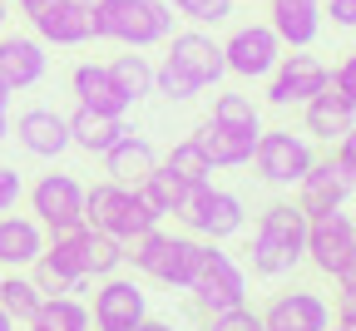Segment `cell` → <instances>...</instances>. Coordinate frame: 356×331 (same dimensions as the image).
Wrapping results in <instances>:
<instances>
[{
  "label": "cell",
  "mask_w": 356,
  "mask_h": 331,
  "mask_svg": "<svg viewBox=\"0 0 356 331\" xmlns=\"http://www.w3.org/2000/svg\"><path fill=\"white\" fill-rule=\"evenodd\" d=\"M70 119V144L74 149H84V154H109L119 138L129 134V124H124V114H99V109H74V114H65Z\"/></svg>",
  "instance_id": "obj_22"
},
{
  "label": "cell",
  "mask_w": 356,
  "mask_h": 331,
  "mask_svg": "<svg viewBox=\"0 0 356 331\" xmlns=\"http://www.w3.org/2000/svg\"><path fill=\"white\" fill-rule=\"evenodd\" d=\"M257 316L267 331H327L332 326V307L317 292H277Z\"/></svg>",
  "instance_id": "obj_17"
},
{
  "label": "cell",
  "mask_w": 356,
  "mask_h": 331,
  "mask_svg": "<svg viewBox=\"0 0 356 331\" xmlns=\"http://www.w3.org/2000/svg\"><path fill=\"white\" fill-rule=\"evenodd\" d=\"M267 25L282 50H312L322 35V0H267Z\"/></svg>",
  "instance_id": "obj_16"
},
{
  "label": "cell",
  "mask_w": 356,
  "mask_h": 331,
  "mask_svg": "<svg viewBox=\"0 0 356 331\" xmlns=\"http://www.w3.org/2000/svg\"><path fill=\"white\" fill-rule=\"evenodd\" d=\"M104 159V173L114 178V183H124V188H139L144 178H149V168L159 163V154H154V144L149 138H139V134H124L119 144L109 149V154H99Z\"/></svg>",
  "instance_id": "obj_23"
},
{
  "label": "cell",
  "mask_w": 356,
  "mask_h": 331,
  "mask_svg": "<svg viewBox=\"0 0 356 331\" xmlns=\"http://www.w3.org/2000/svg\"><path fill=\"white\" fill-rule=\"evenodd\" d=\"M178 223H184L193 238H203V243H228V238H238V232L248 227V208H243L238 193L213 188V178H208V183L188 188L184 208H178Z\"/></svg>",
  "instance_id": "obj_4"
},
{
  "label": "cell",
  "mask_w": 356,
  "mask_h": 331,
  "mask_svg": "<svg viewBox=\"0 0 356 331\" xmlns=\"http://www.w3.org/2000/svg\"><path fill=\"white\" fill-rule=\"evenodd\" d=\"M213 119L228 124V129L262 134V109L252 104V94H218V99H213Z\"/></svg>",
  "instance_id": "obj_33"
},
{
  "label": "cell",
  "mask_w": 356,
  "mask_h": 331,
  "mask_svg": "<svg viewBox=\"0 0 356 331\" xmlns=\"http://www.w3.org/2000/svg\"><path fill=\"white\" fill-rule=\"evenodd\" d=\"M95 40L124 45V50H149L173 35V6L168 0H99L89 6Z\"/></svg>",
  "instance_id": "obj_2"
},
{
  "label": "cell",
  "mask_w": 356,
  "mask_h": 331,
  "mask_svg": "<svg viewBox=\"0 0 356 331\" xmlns=\"http://www.w3.org/2000/svg\"><path fill=\"white\" fill-rule=\"evenodd\" d=\"M109 79H114V89L124 94V104H139V99H149V94H154V65L144 60V55H114L109 65Z\"/></svg>",
  "instance_id": "obj_27"
},
{
  "label": "cell",
  "mask_w": 356,
  "mask_h": 331,
  "mask_svg": "<svg viewBox=\"0 0 356 331\" xmlns=\"http://www.w3.org/2000/svg\"><path fill=\"white\" fill-rule=\"evenodd\" d=\"M20 198H25V178H20L10 163H0V213H10Z\"/></svg>",
  "instance_id": "obj_40"
},
{
  "label": "cell",
  "mask_w": 356,
  "mask_h": 331,
  "mask_svg": "<svg viewBox=\"0 0 356 331\" xmlns=\"http://www.w3.org/2000/svg\"><path fill=\"white\" fill-rule=\"evenodd\" d=\"M351 124H356V109H351L346 94H337L332 84L317 89V94L302 104V134L312 138V144H327V149H332Z\"/></svg>",
  "instance_id": "obj_18"
},
{
  "label": "cell",
  "mask_w": 356,
  "mask_h": 331,
  "mask_svg": "<svg viewBox=\"0 0 356 331\" xmlns=\"http://www.w3.org/2000/svg\"><path fill=\"white\" fill-rule=\"evenodd\" d=\"M149 316V297L134 277H99L95 287V312H89V321H95V331H134Z\"/></svg>",
  "instance_id": "obj_11"
},
{
  "label": "cell",
  "mask_w": 356,
  "mask_h": 331,
  "mask_svg": "<svg viewBox=\"0 0 356 331\" xmlns=\"http://www.w3.org/2000/svg\"><path fill=\"white\" fill-rule=\"evenodd\" d=\"M124 193H129V188H124V183H114V178H104V183H95V188H84V223L104 232V227L114 223V213H119Z\"/></svg>",
  "instance_id": "obj_32"
},
{
  "label": "cell",
  "mask_w": 356,
  "mask_h": 331,
  "mask_svg": "<svg viewBox=\"0 0 356 331\" xmlns=\"http://www.w3.org/2000/svg\"><path fill=\"white\" fill-rule=\"evenodd\" d=\"M154 94H163L168 104H188V99H198L203 89H198L184 70H178V65H168V60H163V65L154 70Z\"/></svg>",
  "instance_id": "obj_36"
},
{
  "label": "cell",
  "mask_w": 356,
  "mask_h": 331,
  "mask_svg": "<svg viewBox=\"0 0 356 331\" xmlns=\"http://www.w3.org/2000/svg\"><path fill=\"white\" fill-rule=\"evenodd\" d=\"M84 223L79 227H60V232H50L44 238V262H50L55 272H65V277H74V282H89V272H84Z\"/></svg>",
  "instance_id": "obj_26"
},
{
  "label": "cell",
  "mask_w": 356,
  "mask_h": 331,
  "mask_svg": "<svg viewBox=\"0 0 356 331\" xmlns=\"http://www.w3.org/2000/svg\"><path fill=\"white\" fill-rule=\"evenodd\" d=\"M0 109H10V89L6 84H0Z\"/></svg>",
  "instance_id": "obj_49"
},
{
  "label": "cell",
  "mask_w": 356,
  "mask_h": 331,
  "mask_svg": "<svg viewBox=\"0 0 356 331\" xmlns=\"http://www.w3.org/2000/svg\"><path fill=\"white\" fill-rule=\"evenodd\" d=\"M30 326H35V331H95L89 307H84L79 297H44Z\"/></svg>",
  "instance_id": "obj_29"
},
{
  "label": "cell",
  "mask_w": 356,
  "mask_h": 331,
  "mask_svg": "<svg viewBox=\"0 0 356 331\" xmlns=\"http://www.w3.org/2000/svg\"><path fill=\"white\" fill-rule=\"evenodd\" d=\"M40 287L30 282V272H0V312H6L15 326H30L40 312Z\"/></svg>",
  "instance_id": "obj_28"
},
{
  "label": "cell",
  "mask_w": 356,
  "mask_h": 331,
  "mask_svg": "<svg viewBox=\"0 0 356 331\" xmlns=\"http://www.w3.org/2000/svg\"><path fill=\"white\" fill-rule=\"evenodd\" d=\"M70 89H74V99H79L84 109H99V114H124V109H129V104H124V94H119V89H114V79H109V70H104V65H95V60L74 65Z\"/></svg>",
  "instance_id": "obj_24"
},
{
  "label": "cell",
  "mask_w": 356,
  "mask_h": 331,
  "mask_svg": "<svg viewBox=\"0 0 356 331\" xmlns=\"http://www.w3.org/2000/svg\"><path fill=\"white\" fill-rule=\"evenodd\" d=\"M44 252V227L30 213H0V272H25Z\"/></svg>",
  "instance_id": "obj_20"
},
{
  "label": "cell",
  "mask_w": 356,
  "mask_h": 331,
  "mask_svg": "<svg viewBox=\"0 0 356 331\" xmlns=\"http://www.w3.org/2000/svg\"><path fill=\"white\" fill-rule=\"evenodd\" d=\"M351 227H356V218H351Z\"/></svg>",
  "instance_id": "obj_53"
},
{
  "label": "cell",
  "mask_w": 356,
  "mask_h": 331,
  "mask_svg": "<svg viewBox=\"0 0 356 331\" xmlns=\"http://www.w3.org/2000/svg\"><path fill=\"white\" fill-rule=\"evenodd\" d=\"M282 60V40L273 35V25H238L228 40H222V70L238 79H267L273 65Z\"/></svg>",
  "instance_id": "obj_9"
},
{
  "label": "cell",
  "mask_w": 356,
  "mask_h": 331,
  "mask_svg": "<svg viewBox=\"0 0 356 331\" xmlns=\"http://www.w3.org/2000/svg\"><path fill=\"white\" fill-rule=\"evenodd\" d=\"M332 84V65L307 55V50H282V60L273 65V74H267V104L273 109H292V104H307L317 89Z\"/></svg>",
  "instance_id": "obj_7"
},
{
  "label": "cell",
  "mask_w": 356,
  "mask_h": 331,
  "mask_svg": "<svg viewBox=\"0 0 356 331\" xmlns=\"http://www.w3.org/2000/svg\"><path fill=\"white\" fill-rule=\"evenodd\" d=\"M332 321L337 326H356V282H337V297H332Z\"/></svg>",
  "instance_id": "obj_39"
},
{
  "label": "cell",
  "mask_w": 356,
  "mask_h": 331,
  "mask_svg": "<svg viewBox=\"0 0 356 331\" xmlns=\"http://www.w3.org/2000/svg\"><path fill=\"white\" fill-rule=\"evenodd\" d=\"M312 159H317V144L302 129H262L257 149H252L257 178L273 188H297V178L312 168Z\"/></svg>",
  "instance_id": "obj_5"
},
{
  "label": "cell",
  "mask_w": 356,
  "mask_h": 331,
  "mask_svg": "<svg viewBox=\"0 0 356 331\" xmlns=\"http://www.w3.org/2000/svg\"><path fill=\"white\" fill-rule=\"evenodd\" d=\"M337 282H356V248H351V257H346V267L337 272Z\"/></svg>",
  "instance_id": "obj_45"
},
{
  "label": "cell",
  "mask_w": 356,
  "mask_h": 331,
  "mask_svg": "<svg viewBox=\"0 0 356 331\" xmlns=\"http://www.w3.org/2000/svg\"><path fill=\"white\" fill-rule=\"evenodd\" d=\"M351 331H356V326H351Z\"/></svg>",
  "instance_id": "obj_56"
},
{
  "label": "cell",
  "mask_w": 356,
  "mask_h": 331,
  "mask_svg": "<svg viewBox=\"0 0 356 331\" xmlns=\"http://www.w3.org/2000/svg\"><path fill=\"white\" fill-rule=\"evenodd\" d=\"M262 331H267V326H262Z\"/></svg>",
  "instance_id": "obj_55"
},
{
  "label": "cell",
  "mask_w": 356,
  "mask_h": 331,
  "mask_svg": "<svg viewBox=\"0 0 356 331\" xmlns=\"http://www.w3.org/2000/svg\"><path fill=\"white\" fill-rule=\"evenodd\" d=\"M322 15H332L337 30H356V0H327Z\"/></svg>",
  "instance_id": "obj_43"
},
{
  "label": "cell",
  "mask_w": 356,
  "mask_h": 331,
  "mask_svg": "<svg viewBox=\"0 0 356 331\" xmlns=\"http://www.w3.org/2000/svg\"><path fill=\"white\" fill-rule=\"evenodd\" d=\"M30 218L44 232H60V227H79L84 223V183L70 173H44L30 188Z\"/></svg>",
  "instance_id": "obj_8"
},
{
  "label": "cell",
  "mask_w": 356,
  "mask_h": 331,
  "mask_svg": "<svg viewBox=\"0 0 356 331\" xmlns=\"http://www.w3.org/2000/svg\"><path fill=\"white\" fill-rule=\"evenodd\" d=\"M10 134L20 138V149L35 154V159H60L65 149H74L70 144V119L55 114V109H25Z\"/></svg>",
  "instance_id": "obj_19"
},
{
  "label": "cell",
  "mask_w": 356,
  "mask_h": 331,
  "mask_svg": "<svg viewBox=\"0 0 356 331\" xmlns=\"http://www.w3.org/2000/svg\"><path fill=\"white\" fill-rule=\"evenodd\" d=\"M168 6L193 25H228L233 20V0H168Z\"/></svg>",
  "instance_id": "obj_37"
},
{
  "label": "cell",
  "mask_w": 356,
  "mask_h": 331,
  "mask_svg": "<svg viewBox=\"0 0 356 331\" xmlns=\"http://www.w3.org/2000/svg\"><path fill=\"white\" fill-rule=\"evenodd\" d=\"M327 331H346V326H327Z\"/></svg>",
  "instance_id": "obj_52"
},
{
  "label": "cell",
  "mask_w": 356,
  "mask_h": 331,
  "mask_svg": "<svg viewBox=\"0 0 356 331\" xmlns=\"http://www.w3.org/2000/svg\"><path fill=\"white\" fill-rule=\"evenodd\" d=\"M30 282H35V287H40V297H79L84 287H89V282H74V277H65V272H55L50 262H44V257H35L30 267Z\"/></svg>",
  "instance_id": "obj_35"
},
{
  "label": "cell",
  "mask_w": 356,
  "mask_h": 331,
  "mask_svg": "<svg viewBox=\"0 0 356 331\" xmlns=\"http://www.w3.org/2000/svg\"><path fill=\"white\" fill-rule=\"evenodd\" d=\"M203 252H208L203 238H193V232H163V227L124 243V262H134V272H144L149 282H159L168 292H188V282L203 267Z\"/></svg>",
  "instance_id": "obj_1"
},
{
  "label": "cell",
  "mask_w": 356,
  "mask_h": 331,
  "mask_svg": "<svg viewBox=\"0 0 356 331\" xmlns=\"http://www.w3.org/2000/svg\"><path fill=\"white\" fill-rule=\"evenodd\" d=\"M302 248H307V213L297 203H267L257 213V227H252V272L257 277H287L297 262H302Z\"/></svg>",
  "instance_id": "obj_3"
},
{
  "label": "cell",
  "mask_w": 356,
  "mask_h": 331,
  "mask_svg": "<svg viewBox=\"0 0 356 331\" xmlns=\"http://www.w3.org/2000/svg\"><path fill=\"white\" fill-rule=\"evenodd\" d=\"M79 6H99V0H79Z\"/></svg>",
  "instance_id": "obj_51"
},
{
  "label": "cell",
  "mask_w": 356,
  "mask_h": 331,
  "mask_svg": "<svg viewBox=\"0 0 356 331\" xmlns=\"http://www.w3.org/2000/svg\"><path fill=\"white\" fill-rule=\"evenodd\" d=\"M6 20H10V0H0V30H6Z\"/></svg>",
  "instance_id": "obj_48"
},
{
  "label": "cell",
  "mask_w": 356,
  "mask_h": 331,
  "mask_svg": "<svg viewBox=\"0 0 356 331\" xmlns=\"http://www.w3.org/2000/svg\"><path fill=\"white\" fill-rule=\"evenodd\" d=\"M30 30L40 45H60V50H79L95 40L89 6H79V0H44L40 10H30Z\"/></svg>",
  "instance_id": "obj_12"
},
{
  "label": "cell",
  "mask_w": 356,
  "mask_h": 331,
  "mask_svg": "<svg viewBox=\"0 0 356 331\" xmlns=\"http://www.w3.org/2000/svg\"><path fill=\"white\" fill-rule=\"evenodd\" d=\"M15 6H20V10L30 15V10H40V6H44V0H15Z\"/></svg>",
  "instance_id": "obj_47"
},
{
  "label": "cell",
  "mask_w": 356,
  "mask_h": 331,
  "mask_svg": "<svg viewBox=\"0 0 356 331\" xmlns=\"http://www.w3.org/2000/svg\"><path fill=\"white\" fill-rule=\"evenodd\" d=\"M188 188H193V183H184V178H178V173L159 159V163L149 168V178L139 183V198H144L159 218H168V213L178 218V208H184V198H188Z\"/></svg>",
  "instance_id": "obj_25"
},
{
  "label": "cell",
  "mask_w": 356,
  "mask_h": 331,
  "mask_svg": "<svg viewBox=\"0 0 356 331\" xmlns=\"http://www.w3.org/2000/svg\"><path fill=\"white\" fill-rule=\"evenodd\" d=\"M50 70V55H44V45L35 35H6L0 30V84L10 94L20 89H35Z\"/></svg>",
  "instance_id": "obj_15"
},
{
  "label": "cell",
  "mask_w": 356,
  "mask_h": 331,
  "mask_svg": "<svg viewBox=\"0 0 356 331\" xmlns=\"http://www.w3.org/2000/svg\"><path fill=\"white\" fill-rule=\"evenodd\" d=\"M208 331H262V316L248 312V302H243V307H228V312H213Z\"/></svg>",
  "instance_id": "obj_38"
},
{
  "label": "cell",
  "mask_w": 356,
  "mask_h": 331,
  "mask_svg": "<svg viewBox=\"0 0 356 331\" xmlns=\"http://www.w3.org/2000/svg\"><path fill=\"white\" fill-rule=\"evenodd\" d=\"M163 218L139 198V188H129V193H124V203H119V213H114V223L104 227V232H114V238L119 243H134V238H144V232H154Z\"/></svg>",
  "instance_id": "obj_30"
},
{
  "label": "cell",
  "mask_w": 356,
  "mask_h": 331,
  "mask_svg": "<svg viewBox=\"0 0 356 331\" xmlns=\"http://www.w3.org/2000/svg\"><path fill=\"white\" fill-rule=\"evenodd\" d=\"M188 297H193V307L198 312H228V307H243L248 302V272H243V262L233 257V252H222L218 243H208V252H203V267H198V277L188 282Z\"/></svg>",
  "instance_id": "obj_6"
},
{
  "label": "cell",
  "mask_w": 356,
  "mask_h": 331,
  "mask_svg": "<svg viewBox=\"0 0 356 331\" xmlns=\"http://www.w3.org/2000/svg\"><path fill=\"white\" fill-rule=\"evenodd\" d=\"M356 248V227H351V213L332 208V213H317L307 218V248H302V262H312L322 277H337L346 267Z\"/></svg>",
  "instance_id": "obj_10"
},
{
  "label": "cell",
  "mask_w": 356,
  "mask_h": 331,
  "mask_svg": "<svg viewBox=\"0 0 356 331\" xmlns=\"http://www.w3.org/2000/svg\"><path fill=\"white\" fill-rule=\"evenodd\" d=\"M30 331H35V326H30Z\"/></svg>",
  "instance_id": "obj_54"
},
{
  "label": "cell",
  "mask_w": 356,
  "mask_h": 331,
  "mask_svg": "<svg viewBox=\"0 0 356 331\" xmlns=\"http://www.w3.org/2000/svg\"><path fill=\"white\" fill-rule=\"evenodd\" d=\"M0 331H15V321H10L6 312H0Z\"/></svg>",
  "instance_id": "obj_50"
},
{
  "label": "cell",
  "mask_w": 356,
  "mask_h": 331,
  "mask_svg": "<svg viewBox=\"0 0 356 331\" xmlns=\"http://www.w3.org/2000/svg\"><path fill=\"white\" fill-rule=\"evenodd\" d=\"M89 227V223H84ZM124 267V243L114 238V232H99V227H89L84 232V272L89 277H114Z\"/></svg>",
  "instance_id": "obj_31"
},
{
  "label": "cell",
  "mask_w": 356,
  "mask_h": 331,
  "mask_svg": "<svg viewBox=\"0 0 356 331\" xmlns=\"http://www.w3.org/2000/svg\"><path fill=\"white\" fill-rule=\"evenodd\" d=\"M6 134H10V109H0V144H6Z\"/></svg>",
  "instance_id": "obj_46"
},
{
  "label": "cell",
  "mask_w": 356,
  "mask_h": 331,
  "mask_svg": "<svg viewBox=\"0 0 356 331\" xmlns=\"http://www.w3.org/2000/svg\"><path fill=\"white\" fill-rule=\"evenodd\" d=\"M134 331H173V321H159V316H144Z\"/></svg>",
  "instance_id": "obj_44"
},
{
  "label": "cell",
  "mask_w": 356,
  "mask_h": 331,
  "mask_svg": "<svg viewBox=\"0 0 356 331\" xmlns=\"http://www.w3.org/2000/svg\"><path fill=\"white\" fill-rule=\"evenodd\" d=\"M351 178L337 168V159L327 154H317V159H312V168L297 178V208L307 213V218H317V213H332V208H341L346 198H351Z\"/></svg>",
  "instance_id": "obj_13"
},
{
  "label": "cell",
  "mask_w": 356,
  "mask_h": 331,
  "mask_svg": "<svg viewBox=\"0 0 356 331\" xmlns=\"http://www.w3.org/2000/svg\"><path fill=\"white\" fill-rule=\"evenodd\" d=\"M168 65H178L198 89H208V84H218L222 74V45L213 40V35H203V30H178V35H168Z\"/></svg>",
  "instance_id": "obj_14"
},
{
  "label": "cell",
  "mask_w": 356,
  "mask_h": 331,
  "mask_svg": "<svg viewBox=\"0 0 356 331\" xmlns=\"http://www.w3.org/2000/svg\"><path fill=\"white\" fill-rule=\"evenodd\" d=\"M332 89H337V94H346L351 109H356V50H351V55L332 70Z\"/></svg>",
  "instance_id": "obj_42"
},
{
  "label": "cell",
  "mask_w": 356,
  "mask_h": 331,
  "mask_svg": "<svg viewBox=\"0 0 356 331\" xmlns=\"http://www.w3.org/2000/svg\"><path fill=\"white\" fill-rule=\"evenodd\" d=\"M163 163L184 178V183H208V178H213V163H208V154L198 149V138H178Z\"/></svg>",
  "instance_id": "obj_34"
},
{
  "label": "cell",
  "mask_w": 356,
  "mask_h": 331,
  "mask_svg": "<svg viewBox=\"0 0 356 331\" xmlns=\"http://www.w3.org/2000/svg\"><path fill=\"white\" fill-rule=\"evenodd\" d=\"M193 138H198V149L208 154L213 168H248V163H252V149H257V134H248V129H228V124H218V119L198 124Z\"/></svg>",
  "instance_id": "obj_21"
},
{
  "label": "cell",
  "mask_w": 356,
  "mask_h": 331,
  "mask_svg": "<svg viewBox=\"0 0 356 331\" xmlns=\"http://www.w3.org/2000/svg\"><path fill=\"white\" fill-rule=\"evenodd\" d=\"M332 159H337V168L356 183V124H351V129L337 138V144H332Z\"/></svg>",
  "instance_id": "obj_41"
}]
</instances>
